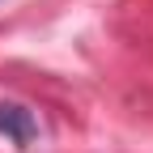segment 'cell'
<instances>
[{
    "label": "cell",
    "instance_id": "1",
    "mask_svg": "<svg viewBox=\"0 0 153 153\" xmlns=\"http://www.w3.org/2000/svg\"><path fill=\"white\" fill-rule=\"evenodd\" d=\"M0 136H9L17 149H30L38 140V119L22 102H0Z\"/></svg>",
    "mask_w": 153,
    "mask_h": 153
}]
</instances>
